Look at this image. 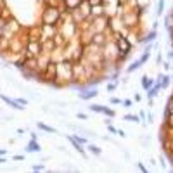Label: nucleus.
Instances as JSON below:
<instances>
[{
    "label": "nucleus",
    "mask_w": 173,
    "mask_h": 173,
    "mask_svg": "<svg viewBox=\"0 0 173 173\" xmlns=\"http://www.w3.org/2000/svg\"><path fill=\"white\" fill-rule=\"evenodd\" d=\"M118 45H120V49H123L125 52H127V50L130 49V45H128V43L125 42V38H120V40H118Z\"/></svg>",
    "instance_id": "nucleus-1"
}]
</instances>
